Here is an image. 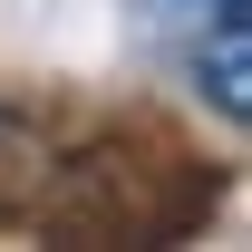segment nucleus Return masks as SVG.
Returning <instances> with one entry per match:
<instances>
[{"label": "nucleus", "instance_id": "3", "mask_svg": "<svg viewBox=\"0 0 252 252\" xmlns=\"http://www.w3.org/2000/svg\"><path fill=\"white\" fill-rule=\"evenodd\" d=\"M214 10H243V0H214Z\"/></svg>", "mask_w": 252, "mask_h": 252}, {"label": "nucleus", "instance_id": "1", "mask_svg": "<svg viewBox=\"0 0 252 252\" xmlns=\"http://www.w3.org/2000/svg\"><path fill=\"white\" fill-rule=\"evenodd\" d=\"M49 185H59V146H49L20 107H0V223L39 214V204H49Z\"/></svg>", "mask_w": 252, "mask_h": 252}, {"label": "nucleus", "instance_id": "2", "mask_svg": "<svg viewBox=\"0 0 252 252\" xmlns=\"http://www.w3.org/2000/svg\"><path fill=\"white\" fill-rule=\"evenodd\" d=\"M204 78H214V107H223L233 126H243V117H252V68H243V10H223V20H214Z\"/></svg>", "mask_w": 252, "mask_h": 252}]
</instances>
